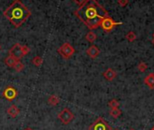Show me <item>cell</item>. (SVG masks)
Masks as SVG:
<instances>
[{"mask_svg": "<svg viewBox=\"0 0 154 130\" xmlns=\"http://www.w3.org/2000/svg\"><path fill=\"white\" fill-rule=\"evenodd\" d=\"M74 15L91 30L98 28L103 19L110 16L97 0H87L85 4L74 12Z\"/></svg>", "mask_w": 154, "mask_h": 130, "instance_id": "1", "label": "cell"}, {"mask_svg": "<svg viewBox=\"0 0 154 130\" xmlns=\"http://www.w3.org/2000/svg\"><path fill=\"white\" fill-rule=\"evenodd\" d=\"M4 16L17 28L20 27L31 16V11L20 1H15L4 11Z\"/></svg>", "mask_w": 154, "mask_h": 130, "instance_id": "2", "label": "cell"}, {"mask_svg": "<svg viewBox=\"0 0 154 130\" xmlns=\"http://www.w3.org/2000/svg\"><path fill=\"white\" fill-rule=\"evenodd\" d=\"M57 52H58V53H59L63 59L68 60V59H70V58L72 56V54L74 53L75 50H74V48H73L69 43H63V44L57 49Z\"/></svg>", "mask_w": 154, "mask_h": 130, "instance_id": "3", "label": "cell"}, {"mask_svg": "<svg viewBox=\"0 0 154 130\" xmlns=\"http://www.w3.org/2000/svg\"><path fill=\"white\" fill-rule=\"evenodd\" d=\"M89 130H118V129H112L103 117H98L89 126Z\"/></svg>", "mask_w": 154, "mask_h": 130, "instance_id": "4", "label": "cell"}, {"mask_svg": "<svg viewBox=\"0 0 154 130\" xmlns=\"http://www.w3.org/2000/svg\"><path fill=\"white\" fill-rule=\"evenodd\" d=\"M122 25V22H115V21H113V19L111 16H108V17H105L103 19L100 26L106 33H110L111 31H112V29L116 25Z\"/></svg>", "mask_w": 154, "mask_h": 130, "instance_id": "5", "label": "cell"}, {"mask_svg": "<svg viewBox=\"0 0 154 130\" xmlns=\"http://www.w3.org/2000/svg\"><path fill=\"white\" fill-rule=\"evenodd\" d=\"M57 117H58L59 120H61V122L63 125H68L74 118V115L69 108H63L58 114Z\"/></svg>", "mask_w": 154, "mask_h": 130, "instance_id": "6", "label": "cell"}, {"mask_svg": "<svg viewBox=\"0 0 154 130\" xmlns=\"http://www.w3.org/2000/svg\"><path fill=\"white\" fill-rule=\"evenodd\" d=\"M9 55H11L17 61H20L25 56L23 52H22V45L18 43H15L12 46V48L9 50Z\"/></svg>", "mask_w": 154, "mask_h": 130, "instance_id": "7", "label": "cell"}, {"mask_svg": "<svg viewBox=\"0 0 154 130\" xmlns=\"http://www.w3.org/2000/svg\"><path fill=\"white\" fill-rule=\"evenodd\" d=\"M3 97L8 100H13L17 97V90L12 86H7L3 90Z\"/></svg>", "mask_w": 154, "mask_h": 130, "instance_id": "8", "label": "cell"}, {"mask_svg": "<svg viewBox=\"0 0 154 130\" xmlns=\"http://www.w3.org/2000/svg\"><path fill=\"white\" fill-rule=\"evenodd\" d=\"M86 53H87V55H88L90 58L95 59V58H97V57L99 56V54H100V50H99V48H98L97 46H95V45H91V46L87 49Z\"/></svg>", "mask_w": 154, "mask_h": 130, "instance_id": "9", "label": "cell"}, {"mask_svg": "<svg viewBox=\"0 0 154 130\" xmlns=\"http://www.w3.org/2000/svg\"><path fill=\"white\" fill-rule=\"evenodd\" d=\"M103 77H104L105 80H107V81H113V80L116 78L117 72H116L113 69L109 68V69H107V70L103 73Z\"/></svg>", "mask_w": 154, "mask_h": 130, "instance_id": "10", "label": "cell"}, {"mask_svg": "<svg viewBox=\"0 0 154 130\" xmlns=\"http://www.w3.org/2000/svg\"><path fill=\"white\" fill-rule=\"evenodd\" d=\"M7 113L11 117H17L19 113H20V109L16 106V105H11L10 107L8 108L7 109Z\"/></svg>", "mask_w": 154, "mask_h": 130, "instance_id": "11", "label": "cell"}, {"mask_svg": "<svg viewBox=\"0 0 154 130\" xmlns=\"http://www.w3.org/2000/svg\"><path fill=\"white\" fill-rule=\"evenodd\" d=\"M144 83L150 90H154V73H149L148 76L144 78Z\"/></svg>", "mask_w": 154, "mask_h": 130, "instance_id": "12", "label": "cell"}, {"mask_svg": "<svg viewBox=\"0 0 154 130\" xmlns=\"http://www.w3.org/2000/svg\"><path fill=\"white\" fill-rule=\"evenodd\" d=\"M17 60L15 59V58H13L11 55H8L6 59H5V63H6V65L8 67H9V68H14V66H15V64L17 63Z\"/></svg>", "mask_w": 154, "mask_h": 130, "instance_id": "13", "label": "cell"}, {"mask_svg": "<svg viewBox=\"0 0 154 130\" xmlns=\"http://www.w3.org/2000/svg\"><path fill=\"white\" fill-rule=\"evenodd\" d=\"M48 104L50 105V106H56L59 102H60V99H59V97L58 96H56V95H51L49 98H48Z\"/></svg>", "mask_w": 154, "mask_h": 130, "instance_id": "14", "label": "cell"}, {"mask_svg": "<svg viewBox=\"0 0 154 130\" xmlns=\"http://www.w3.org/2000/svg\"><path fill=\"white\" fill-rule=\"evenodd\" d=\"M85 39H86V41H88V42H90V43H94V42L97 39V35H96V34H94L93 31H91V32H89V33L86 34Z\"/></svg>", "mask_w": 154, "mask_h": 130, "instance_id": "15", "label": "cell"}, {"mask_svg": "<svg viewBox=\"0 0 154 130\" xmlns=\"http://www.w3.org/2000/svg\"><path fill=\"white\" fill-rule=\"evenodd\" d=\"M110 115L113 118H118L122 115V110L119 109V108H112L111 111H110Z\"/></svg>", "mask_w": 154, "mask_h": 130, "instance_id": "16", "label": "cell"}, {"mask_svg": "<svg viewBox=\"0 0 154 130\" xmlns=\"http://www.w3.org/2000/svg\"><path fill=\"white\" fill-rule=\"evenodd\" d=\"M32 62H33V64L35 65V66L40 67L41 65H42V63H43V59L40 56H35V57L33 58Z\"/></svg>", "mask_w": 154, "mask_h": 130, "instance_id": "17", "label": "cell"}, {"mask_svg": "<svg viewBox=\"0 0 154 130\" xmlns=\"http://www.w3.org/2000/svg\"><path fill=\"white\" fill-rule=\"evenodd\" d=\"M24 68H25L24 64H23L20 61H17V63L15 64V66H14V69H15V70H16V72H19L23 71V70H24Z\"/></svg>", "mask_w": 154, "mask_h": 130, "instance_id": "18", "label": "cell"}, {"mask_svg": "<svg viewBox=\"0 0 154 130\" xmlns=\"http://www.w3.org/2000/svg\"><path fill=\"white\" fill-rule=\"evenodd\" d=\"M126 39L129 41V42H131V43H132V42H134L135 40H136V34H135V33L134 32H129L127 34H126Z\"/></svg>", "mask_w": 154, "mask_h": 130, "instance_id": "19", "label": "cell"}, {"mask_svg": "<svg viewBox=\"0 0 154 130\" xmlns=\"http://www.w3.org/2000/svg\"><path fill=\"white\" fill-rule=\"evenodd\" d=\"M108 105H109V107H110L111 108H118L119 106H120V103H119V101H118L117 99H112V100H110V102H109Z\"/></svg>", "mask_w": 154, "mask_h": 130, "instance_id": "20", "label": "cell"}, {"mask_svg": "<svg viewBox=\"0 0 154 130\" xmlns=\"http://www.w3.org/2000/svg\"><path fill=\"white\" fill-rule=\"evenodd\" d=\"M147 69H148V65H147V63H145V62H143V61H141V62L139 63V65H138V70H139V72H146Z\"/></svg>", "mask_w": 154, "mask_h": 130, "instance_id": "21", "label": "cell"}, {"mask_svg": "<svg viewBox=\"0 0 154 130\" xmlns=\"http://www.w3.org/2000/svg\"><path fill=\"white\" fill-rule=\"evenodd\" d=\"M118 4L121 7H125L129 4V0H118Z\"/></svg>", "mask_w": 154, "mask_h": 130, "instance_id": "22", "label": "cell"}, {"mask_svg": "<svg viewBox=\"0 0 154 130\" xmlns=\"http://www.w3.org/2000/svg\"><path fill=\"white\" fill-rule=\"evenodd\" d=\"M22 52H23L24 55H26L27 53H29L30 49L27 46H26V45H22Z\"/></svg>", "mask_w": 154, "mask_h": 130, "instance_id": "23", "label": "cell"}, {"mask_svg": "<svg viewBox=\"0 0 154 130\" xmlns=\"http://www.w3.org/2000/svg\"><path fill=\"white\" fill-rule=\"evenodd\" d=\"M73 1L78 5L79 7H82L84 4H85V2L87 1V0H73Z\"/></svg>", "mask_w": 154, "mask_h": 130, "instance_id": "24", "label": "cell"}, {"mask_svg": "<svg viewBox=\"0 0 154 130\" xmlns=\"http://www.w3.org/2000/svg\"><path fill=\"white\" fill-rule=\"evenodd\" d=\"M24 130H33L32 128H30V127H26V128H25Z\"/></svg>", "mask_w": 154, "mask_h": 130, "instance_id": "25", "label": "cell"}, {"mask_svg": "<svg viewBox=\"0 0 154 130\" xmlns=\"http://www.w3.org/2000/svg\"><path fill=\"white\" fill-rule=\"evenodd\" d=\"M152 43H153V45H154V38H152Z\"/></svg>", "mask_w": 154, "mask_h": 130, "instance_id": "26", "label": "cell"}, {"mask_svg": "<svg viewBox=\"0 0 154 130\" xmlns=\"http://www.w3.org/2000/svg\"><path fill=\"white\" fill-rule=\"evenodd\" d=\"M151 130H154V126H152V128H151Z\"/></svg>", "mask_w": 154, "mask_h": 130, "instance_id": "27", "label": "cell"}, {"mask_svg": "<svg viewBox=\"0 0 154 130\" xmlns=\"http://www.w3.org/2000/svg\"><path fill=\"white\" fill-rule=\"evenodd\" d=\"M152 38H154V34H152Z\"/></svg>", "mask_w": 154, "mask_h": 130, "instance_id": "28", "label": "cell"}, {"mask_svg": "<svg viewBox=\"0 0 154 130\" xmlns=\"http://www.w3.org/2000/svg\"><path fill=\"white\" fill-rule=\"evenodd\" d=\"M0 48H1V47H0Z\"/></svg>", "mask_w": 154, "mask_h": 130, "instance_id": "29", "label": "cell"}]
</instances>
